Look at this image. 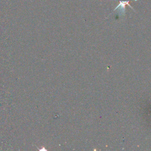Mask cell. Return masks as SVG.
Returning a JSON list of instances; mask_svg holds the SVG:
<instances>
[{
  "label": "cell",
  "mask_w": 151,
  "mask_h": 151,
  "mask_svg": "<svg viewBox=\"0 0 151 151\" xmlns=\"http://www.w3.org/2000/svg\"><path fill=\"white\" fill-rule=\"evenodd\" d=\"M130 0H119V4L116 7L113 11H114L116 9L119 10V12H120V15H124L125 14V9H126V5H128L129 7H130L134 11V9L133 8V7L130 4Z\"/></svg>",
  "instance_id": "obj_1"
}]
</instances>
